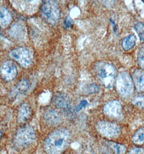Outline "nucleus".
<instances>
[{"label":"nucleus","mask_w":144,"mask_h":154,"mask_svg":"<svg viewBox=\"0 0 144 154\" xmlns=\"http://www.w3.org/2000/svg\"><path fill=\"white\" fill-rule=\"evenodd\" d=\"M70 140L69 131L58 128L51 133L44 142V149L48 154H61L66 149Z\"/></svg>","instance_id":"nucleus-1"},{"label":"nucleus","mask_w":144,"mask_h":154,"mask_svg":"<svg viewBox=\"0 0 144 154\" xmlns=\"http://www.w3.org/2000/svg\"><path fill=\"white\" fill-rule=\"evenodd\" d=\"M94 70L96 76L101 85L107 89H111L117 80V69L111 64L103 62L95 64Z\"/></svg>","instance_id":"nucleus-2"},{"label":"nucleus","mask_w":144,"mask_h":154,"mask_svg":"<svg viewBox=\"0 0 144 154\" xmlns=\"http://www.w3.org/2000/svg\"><path fill=\"white\" fill-rule=\"evenodd\" d=\"M41 15L43 20L50 25H56L58 22L61 11L58 4L56 1H45L40 8Z\"/></svg>","instance_id":"nucleus-3"},{"label":"nucleus","mask_w":144,"mask_h":154,"mask_svg":"<svg viewBox=\"0 0 144 154\" xmlns=\"http://www.w3.org/2000/svg\"><path fill=\"white\" fill-rule=\"evenodd\" d=\"M36 134L34 128L26 125L21 128L16 133L14 139L15 146L19 149H23L35 141Z\"/></svg>","instance_id":"nucleus-4"},{"label":"nucleus","mask_w":144,"mask_h":154,"mask_svg":"<svg viewBox=\"0 0 144 154\" xmlns=\"http://www.w3.org/2000/svg\"><path fill=\"white\" fill-rule=\"evenodd\" d=\"M116 84L118 92L122 96L128 98L132 95L134 91V81L128 72L119 73Z\"/></svg>","instance_id":"nucleus-5"},{"label":"nucleus","mask_w":144,"mask_h":154,"mask_svg":"<svg viewBox=\"0 0 144 154\" xmlns=\"http://www.w3.org/2000/svg\"><path fill=\"white\" fill-rule=\"evenodd\" d=\"M9 56L24 68L29 67L32 63V55L26 48H17L13 49L9 53Z\"/></svg>","instance_id":"nucleus-6"},{"label":"nucleus","mask_w":144,"mask_h":154,"mask_svg":"<svg viewBox=\"0 0 144 154\" xmlns=\"http://www.w3.org/2000/svg\"><path fill=\"white\" fill-rule=\"evenodd\" d=\"M98 133L107 138H116L120 135V128L117 125L108 121H99L96 125Z\"/></svg>","instance_id":"nucleus-7"},{"label":"nucleus","mask_w":144,"mask_h":154,"mask_svg":"<svg viewBox=\"0 0 144 154\" xmlns=\"http://www.w3.org/2000/svg\"><path fill=\"white\" fill-rule=\"evenodd\" d=\"M103 112L108 117L115 119H120L123 117L122 106L119 101H109L104 106Z\"/></svg>","instance_id":"nucleus-8"},{"label":"nucleus","mask_w":144,"mask_h":154,"mask_svg":"<svg viewBox=\"0 0 144 154\" xmlns=\"http://www.w3.org/2000/svg\"><path fill=\"white\" fill-rule=\"evenodd\" d=\"M1 74L3 80L10 82L16 78L17 69L11 61H6L1 64Z\"/></svg>","instance_id":"nucleus-9"},{"label":"nucleus","mask_w":144,"mask_h":154,"mask_svg":"<svg viewBox=\"0 0 144 154\" xmlns=\"http://www.w3.org/2000/svg\"><path fill=\"white\" fill-rule=\"evenodd\" d=\"M43 119L46 124L51 127H55L61 124L62 118L58 112L55 110H48L43 115Z\"/></svg>","instance_id":"nucleus-10"},{"label":"nucleus","mask_w":144,"mask_h":154,"mask_svg":"<svg viewBox=\"0 0 144 154\" xmlns=\"http://www.w3.org/2000/svg\"><path fill=\"white\" fill-rule=\"evenodd\" d=\"M52 102L57 107L67 108L70 105V99L69 96L65 93L58 92L53 95Z\"/></svg>","instance_id":"nucleus-11"},{"label":"nucleus","mask_w":144,"mask_h":154,"mask_svg":"<svg viewBox=\"0 0 144 154\" xmlns=\"http://www.w3.org/2000/svg\"><path fill=\"white\" fill-rule=\"evenodd\" d=\"M29 88L30 82L28 80L26 79L21 80L11 91L10 97L13 98L20 94L26 93Z\"/></svg>","instance_id":"nucleus-12"},{"label":"nucleus","mask_w":144,"mask_h":154,"mask_svg":"<svg viewBox=\"0 0 144 154\" xmlns=\"http://www.w3.org/2000/svg\"><path fill=\"white\" fill-rule=\"evenodd\" d=\"M132 80L136 91L139 92H144V70L136 69L132 75Z\"/></svg>","instance_id":"nucleus-13"},{"label":"nucleus","mask_w":144,"mask_h":154,"mask_svg":"<svg viewBox=\"0 0 144 154\" xmlns=\"http://www.w3.org/2000/svg\"><path fill=\"white\" fill-rule=\"evenodd\" d=\"M31 108L29 104L24 103L21 105L17 113V120L19 122H26L31 115Z\"/></svg>","instance_id":"nucleus-14"},{"label":"nucleus","mask_w":144,"mask_h":154,"mask_svg":"<svg viewBox=\"0 0 144 154\" xmlns=\"http://www.w3.org/2000/svg\"><path fill=\"white\" fill-rule=\"evenodd\" d=\"M0 23L1 26L2 28H5L10 24L12 21L13 17L10 11L4 7H1L0 9Z\"/></svg>","instance_id":"nucleus-15"},{"label":"nucleus","mask_w":144,"mask_h":154,"mask_svg":"<svg viewBox=\"0 0 144 154\" xmlns=\"http://www.w3.org/2000/svg\"><path fill=\"white\" fill-rule=\"evenodd\" d=\"M104 143L116 154H125V153L126 148L122 144L111 141H106Z\"/></svg>","instance_id":"nucleus-16"},{"label":"nucleus","mask_w":144,"mask_h":154,"mask_svg":"<svg viewBox=\"0 0 144 154\" xmlns=\"http://www.w3.org/2000/svg\"><path fill=\"white\" fill-rule=\"evenodd\" d=\"M136 37L134 35H130L125 37L122 41V46L124 51H129L136 45Z\"/></svg>","instance_id":"nucleus-17"},{"label":"nucleus","mask_w":144,"mask_h":154,"mask_svg":"<svg viewBox=\"0 0 144 154\" xmlns=\"http://www.w3.org/2000/svg\"><path fill=\"white\" fill-rule=\"evenodd\" d=\"M21 24H15L10 29V34L16 38H21L24 34V29Z\"/></svg>","instance_id":"nucleus-18"},{"label":"nucleus","mask_w":144,"mask_h":154,"mask_svg":"<svg viewBox=\"0 0 144 154\" xmlns=\"http://www.w3.org/2000/svg\"><path fill=\"white\" fill-rule=\"evenodd\" d=\"M132 140L136 144H144V128H140L134 134Z\"/></svg>","instance_id":"nucleus-19"},{"label":"nucleus","mask_w":144,"mask_h":154,"mask_svg":"<svg viewBox=\"0 0 144 154\" xmlns=\"http://www.w3.org/2000/svg\"><path fill=\"white\" fill-rule=\"evenodd\" d=\"M135 30L142 41H144V24L139 22L135 26Z\"/></svg>","instance_id":"nucleus-20"},{"label":"nucleus","mask_w":144,"mask_h":154,"mask_svg":"<svg viewBox=\"0 0 144 154\" xmlns=\"http://www.w3.org/2000/svg\"><path fill=\"white\" fill-rule=\"evenodd\" d=\"M132 103L139 108H144V96H136L132 100Z\"/></svg>","instance_id":"nucleus-21"},{"label":"nucleus","mask_w":144,"mask_h":154,"mask_svg":"<svg viewBox=\"0 0 144 154\" xmlns=\"http://www.w3.org/2000/svg\"><path fill=\"white\" fill-rule=\"evenodd\" d=\"M137 62L139 66L142 69H144V46L139 51L137 58Z\"/></svg>","instance_id":"nucleus-22"},{"label":"nucleus","mask_w":144,"mask_h":154,"mask_svg":"<svg viewBox=\"0 0 144 154\" xmlns=\"http://www.w3.org/2000/svg\"><path fill=\"white\" fill-rule=\"evenodd\" d=\"M85 91H86V93H88V94H94L98 91L99 87L96 85H88V87H87L86 88H85Z\"/></svg>","instance_id":"nucleus-23"},{"label":"nucleus","mask_w":144,"mask_h":154,"mask_svg":"<svg viewBox=\"0 0 144 154\" xmlns=\"http://www.w3.org/2000/svg\"><path fill=\"white\" fill-rule=\"evenodd\" d=\"M128 154H144V149L139 147H135L130 149Z\"/></svg>","instance_id":"nucleus-24"},{"label":"nucleus","mask_w":144,"mask_h":154,"mask_svg":"<svg viewBox=\"0 0 144 154\" xmlns=\"http://www.w3.org/2000/svg\"><path fill=\"white\" fill-rule=\"evenodd\" d=\"M74 21L69 16H67L64 22V27L65 29H69L74 24Z\"/></svg>","instance_id":"nucleus-25"},{"label":"nucleus","mask_w":144,"mask_h":154,"mask_svg":"<svg viewBox=\"0 0 144 154\" xmlns=\"http://www.w3.org/2000/svg\"><path fill=\"white\" fill-rule=\"evenodd\" d=\"M87 101H82L81 102H80V104L78 105V106L77 108V110H80V109H82L83 107L84 106H86L87 105Z\"/></svg>","instance_id":"nucleus-26"}]
</instances>
